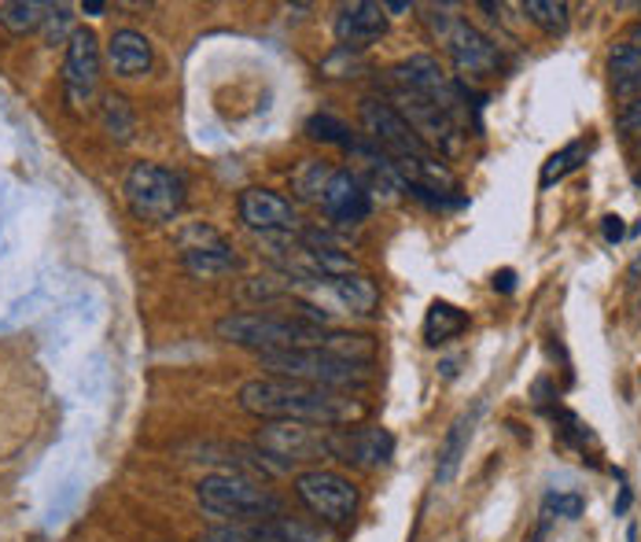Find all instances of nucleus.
Segmentation results:
<instances>
[{"instance_id":"nucleus-1","label":"nucleus","mask_w":641,"mask_h":542,"mask_svg":"<svg viewBox=\"0 0 641 542\" xmlns=\"http://www.w3.org/2000/svg\"><path fill=\"white\" fill-rule=\"evenodd\" d=\"M240 409L259 420H298V425L317 428H350L369 414V406L347 392L281 381V376H259L243 384Z\"/></svg>"},{"instance_id":"nucleus-2","label":"nucleus","mask_w":641,"mask_h":542,"mask_svg":"<svg viewBox=\"0 0 641 542\" xmlns=\"http://www.w3.org/2000/svg\"><path fill=\"white\" fill-rule=\"evenodd\" d=\"M259 362H262V369H270V376H281V381L332 387V392H347V395L372 384V365L336 358V354H328L320 347L270 351V354H259Z\"/></svg>"},{"instance_id":"nucleus-3","label":"nucleus","mask_w":641,"mask_h":542,"mask_svg":"<svg viewBox=\"0 0 641 542\" xmlns=\"http://www.w3.org/2000/svg\"><path fill=\"white\" fill-rule=\"evenodd\" d=\"M196 498L210 517H221L240 528L265 524V520L281 517V498H276L270 487L254 483L248 476H237V472L203 476V480L196 483Z\"/></svg>"},{"instance_id":"nucleus-4","label":"nucleus","mask_w":641,"mask_h":542,"mask_svg":"<svg viewBox=\"0 0 641 542\" xmlns=\"http://www.w3.org/2000/svg\"><path fill=\"white\" fill-rule=\"evenodd\" d=\"M214 332H218V340L237 343V347L270 354V351L317 347L320 336H325V325H309L303 317H281V314H262V310H248V314L221 317Z\"/></svg>"},{"instance_id":"nucleus-5","label":"nucleus","mask_w":641,"mask_h":542,"mask_svg":"<svg viewBox=\"0 0 641 542\" xmlns=\"http://www.w3.org/2000/svg\"><path fill=\"white\" fill-rule=\"evenodd\" d=\"M126 204L133 210V218L140 221H151V226H162L170 221L177 210L185 207V177L170 170V166H159V163H133L129 174H126Z\"/></svg>"},{"instance_id":"nucleus-6","label":"nucleus","mask_w":641,"mask_h":542,"mask_svg":"<svg viewBox=\"0 0 641 542\" xmlns=\"http://www.w3.org/2000/svg\"><path fill=\"white\" fill-rule=\"evenodd\" d=\"M295 494L309 513H314L320 524L328 528H347L354 524L358 517V505H361V494L343 472H332V469H306L295 476Z\"/></svg>"},{"instance_id":"nucleus-7","label":"nucleus","mask_w":641,"mask_h":542,"mask_svg":"<svg viewBox=\"0 0 641 542\" xmlns=\"http://www.w3.org/2000/svg\"><path fill=\"white\" fill-rule=\"evenodd\" d=\"M428 22L461 74H494L497 66H502V52H497V44L486 38L483 30H475L469 19H458V15H450V11L431 8Z\"/></svg>"},{"instance_id":"nucleus-8","label":"nucleus","mask_w":641,"mask_h":542,"mask_svg":"<svg viewBox=\"0 0 641 542\" xmlns=\"http://www.w3.org/2000/svg\"><path fill=\"white\" fill-rule=\"evenodd\" d=\"M328 436H332V428L298 425V420H265V425L259 428L254 447H259L265 458H281L287 465L309 461L317 469V461L332 458Z\"/></svg>"},{"instance_id":"nucleus-9","label":"nucleus","mask_w":641,"mask_h":542,"mask_svg":"<svg viewBox=\"0 0 641 542\" xmlns=\"http://www.w3.org/2000/svg\"><path fill=\"white\" fill-rule=\"evenodd\" d=\"M361 126L372 144H380L387 159H428L431 148L420 133L391 107V100H361Z\"/></svg>"},{"instance_id":"nucleus-10","label":"nucleus","mask_w":641,"mask_h":542,"mask_svg":"<svg viewBox=\"0 0 641 542\" xmlns=\"http://www.w3.org/2000/svg\"><path fill=\"white\" fill-rule=\"evenodd\" d=\"M387 74H391L395 88L413 93V96H424V100H431V104H439L442 111H450L453 115V104H458V82H450L435 55H428V52L409 55V60L395 63Z\"/></svg>"},{"instance_id":"nucleus-11","label":"nucleus","mask_w":641,"mask_h":542,"mask_svg":"<svg viewBox=\"0 0 641 542\" xmlns=\"http://www.w3.org/2000/svg\"><path fill=\"white\" fill-rule=\"evenodd\" d=\"M332 458L350 465V469H383L395 458V436L387 428H332L328 436Z\"/></svg>"},{"instance_id":"nucleus-12","label":"nucleus","mask_w":641,"mask_h":542,"mask_svg":"<svg viewBox=\"0 0 641 542\" xmlns=\"http://www.w3.org/2000/svg\"><path fill=\"white\" fill-rule=\"evenodd\" d=\"M240 221L262 237H292L298 229V210L273 188H243L240 192Z\"/></svg>"},{"instance_id":"nucleus-13","label":"nucleus","mask_w":641,"mask_h":542,"mask_svg":"<svg viewBox=\"0 0 641 542\" xmlns=\"http://www.w3.org/2000/svg\"><path fill=\"white\" fill-rule=\"evenodd\" d=\"M181 262L192 277H221L240 270V254L210 226H188L181 232Z\"/></svg>"},{"instance_id":"nucleus-14","label":"nucleus","mask_w":641,"mask_h":542,"mask_svg":"<svg viewBox=\"0 0 641 542\" xmlns=\"http://www.w3.org/2000/svg\"><path fill=\"white\" fill-rule=\"evenodd\" d=\"M99 77V44L93 30H74L66 41V60H63V88L71 104H88L96 93Z\"/></svg>"},{"instance_id":"nucleus-15","label":"nucleus","mask_w":641,"mask_h":542,"mask_svg":"<svg viewBox=\"0 0 641 542\" xmlns=\"http://www.w3.org/2000/svg\"><path fill=\"white\" fill-rule=\"evenodd\" d=\"M320 207H325V215L332 221H339V226H358V221L369 218V210H372L369 185H365L358 174L336 170L325 188V196H320Z\"/></svg>"},{"instance_id":"nucleus-16","label":"nucleus","mask_w":641,"mask_h":542,"mask_svg":"<svg viewBox=\"0 0 641 542\" xmlns=\"http://www.w3.org/2000/svg\"><path fill=\"white\" fill-rule=\"evenodd\" d=\"M387 33V8L372 4V0H358V4H343L336 15V38L339 49H369Z\"/></svg>"},{"instance_id":"nucleus-17","label":"nucleus","mask_w":641,"mask_h":542,"mask_svg":"<svg viewBox=\"0 0 641 542\" xmlns=\"http://www.w3.org/2000/svg\"><path fill=\"white\" fill-rule=\"evenodd\" d=\"M151 41L144 38L140 30H115L107 41V63L115 66V74L122 77H137L151 71Z\"/></svg>"},{"instance_id":"nucleus-18","label":"nucleus","mask_w":641,"mask_h":542,"mask_svg":"<svg viewBox=\"0 0 641 542\" xmlns=\"http://www.w3.org/2000/svg\"><path fill=\"white\" fill-rule=\"evenodd\" d=\"M475 417H480V409H472V414H461L453 420L450 436L442 439V450H439V465H435V483L446 487L453 483V476H458L464 454H469V439H472V428H475Z\"/></svg>"},{"instance_id":"nucleus-19","label":"nucleus","mask_w":641,"mask_h":542,"mask_svg":"<svg viewBox=\"0 0 641 542\" xmlns=\"http://www.w3.org/2000/svg\"><path fill=\"white\" fill-rule=\"evenodd\" d=\"M469 329V314L461 306L446 303V299H435L424 314V343L428 347H442V343L458 340L461 332Z\"/></svg>"},{"instance_id":"nucleus-20","label":"nucleus","mask_w":641,"mask_h":542,"mask_svg":"<svg viewBox=\"0 0 641 542\" xmlns=\"http://www.w3.org/2000/svg\"><path fill=\"white\" fill-rule=\"evenodd\" d=\"M328 288L336 292V299L350 310V314H376V306H380V288H376V281H369L365 273L336 277V281H328Z\"/></svg>"},{"instance_id":"nucleus-21","label":"nucleus","mask_w":641,"mask_h":542,"mask_svg":"<svg viewBox=\"0 0 641 542\" xmlns=\"http://www.w3.org/2000/svg\"><path fill=\"white\" fill-rule=\"evenodd\" d=\"M265 535L276 539V542H339V535L332 531L328 524H320V520H314V524H306V520H292V517H273L265 520V524H259Z\"/></svg>"},{"instance_id":"nucleus-22","label":"nucleus","mask_w":641,"mask_h":542,"mask_svg":"<svg viewBox=\"0 0 641 542\" xmlns=\"http://www.w3.org/2000/svg\"><path fill=\"white\" fill-rule=\"evenodd\" d=\"M317 347L336 354V358L361 362V365H372V358H376V340L365 336V332H325Z\"/></svg>"},{"instance_id":"nucleus-23","label":"nucleus","mask_w":641,"mask_h":542,"mask_svg":"<svg viewBox=\"0 0 641 542\" xmlns=\"http://www.w3.org/2000/svg\"><path fill=\"white\" fill-rule=\"evenodd\" d=\"M586 155H590V144L586 140H571L564 144L560 152H553L546 163H542V174H538V188H553L557 181H564L568 174H575L579 166L586 163Z\"/></svg>"},{"instance_id":"nucleus-24","label":"nucleus","mask_w":641,"mask_h":542,"mask_svg":"<svg viewBox=\"0 0 641 542\" xmlns=\"http://www.w3.org/2000/svg\"><path fill=\"white\" fill-rule=\"evenodd\" d=\"M332 174H336V170H332V163H325V159L298 163L295 174H292V192L298 199H306V204H320V196H325Z\"/></svg>"},{"instance_id":"nucleus-25","label":"nucleus","mask_w":641,"mask_h":542,"mask_svg":"<svg viewBox=\"0 0 641 542\" xmlns=\"http://www.w3.org/2000/svg\"><path fill=\"white\" fill-rule=\"evenodd\" d=\"M99 122H104L107 137L118 140V144H129L133 140V129H137V115H133L129 100L126 96H115V93H107L104 104H99Z\"/></svg>"},{"instance_id":"nucleus-26","label":"nucleus","mask_w":641,"mask_h":542,"mask_svg":"<svg viewBox=\"0 0 641 542\" xmlns=\"http://www.w3.org/2000/svg\"><path fill=\"white\" fill-rule=\"evenodd\" d=\"M52 4H38V0H15V4H0V27L11 33H30L44 27Z\"/></svg>"},{"instance_id":"nucleus-27","label":"nucleus","mask_w":641,"mask_h":542,"mask_svg":"<svg viewBox=\"0 0 641 542\" xmlns=\"http://www.w3.org/2000/svg\"><path fill=\"white\" fill-rule=\"evenodd\" d=\"M303 129H306L309 140H320V144H339V148H354V144H358L347 122H339L336 115H325V111L309 115Z\"/></svg>"},{"instance_id":"nucleus-28","label":"nucleus","mask_w":641,"mask_h":542,"mask_svg":"<svg viewBox=\"0 0 641 542\" xmlns=\"http://www.w3.org/2000/svg\"><path fill=\"white\" fill-rule=\"evenodd\" d=\"M524 15L535 22V27L553 33V38H557V33H568V22H571L568 4H560V0H527Z\"/></svg>"},{"instance_id":"nucleus-29","label":"nucleus","mask_w":641,"mask_h":542,"mask_svg":"<svg viewBox=\"0 0 641 542\" xmlns=\"http://www.w3.org/2000/svg\"><path fill=\"white\" fill-rule=\"evenodd\" d=\"M542 513H549V517H564V520H579L586 513V498L582 494H575V491H549L546 494V502H542Z\"/></svg>"},{"instance_id":"nucleus-30","label":"nucleus","mask_w":641,"mask_h":542,"mask_svg":"<svg viewBox=\"0 0 641 542\" xmlns=\"http://www.w3.org/2000/svg\"><path fill=\"white\" fill-rule=\"evenodd\" d=\"M74 38V15L66 4H52L49 15H44V41L49 44H60V41H71Z\"/></svg>"},{"instance_id":"nucleus-31","label":"nucleus","mask_w":641,"mask_h":542,"mask_svg":"<svg viewBox=\"0 0 641 542\" xmlns=\"http://www.w3.org/2000/svg\"><path fill=\"white\" fill-rule=\"evenodd\" d=\"M203 542H276L270 539L259 524H248V528H240V524H221V528H210Z\"/></svg>"},{"instance_id":"nucleus-32","label":"nucleus","mask_w":641,"mask_h":542,"mask_svg":"<svg viewBox=\"0 0 641 542\" xmlns=\"http://www.w3.org/2000/svg\"><path fill=\"white\" fill-rule=\"evenodd\" d=\"M641 71V55L634 49H627V44H616L612 55H608V74L616 77V82H623V77L638 74Z\"/></svg>"},{"instance_id":"nucleus-33","label":"nucleus","mask_w":641,"mask_h":542,"mask_svg":"<svg viewBox=\"0 0 641 542\" xmlns=\"http://www.w3.org/2000/svg\"><path fill=\"white\" fill-rule=\"evenodd\" d=\"M601 237H605V243H612V248H616V243L627 237L623 218H619V215H605L601 218Z\"/></svg>"},{"instance_id":"nucleus-34","label":"nucleus","mask_w":641,"mask_h":542,"mask_svg":"<svg viewBox=\"0 0 641 542\" xmlns=\"http://www.w3.org/2000/svg\"><path fill=\"white\" fill-rule=\"evenodd\" d=\"M616 96L627 100V104H638V100H641V71L623 77V82H616Z\"/></svg>"},{"instance_id":"nucleus-35","label":"nucleus","mask_w":641,"mask_h":542,"mask_svg":"<svg viewBox=\"0 0 641 542\" xmlns=\"http://www.w3.org/2000/svg\"><path fill=\"white\" fill-rule=\"evenodd\" d=\"M616 126L623 129V133H641V100H638V104L623 107V115L616 118Z\"/></svg>"},{"instance_id":"nucleus-36","label":"nucleus","mask_w":641,"mask_h":542,"mask_svg":"<svg viewBox=\"0 0 641 542\" xmlns=\"http://www.w3.org/2000/svg\"><path fill=\"white\" fill-rule=\"evenodd\" d=\"M491 284H494V292H505V295L516 292V273L513 270H497Z\"/></svg>"},{"instance_id":"nucleus-37","label":"nucleus","mask_w":641,"mask_h":542,"mask_svg":"<svg viewBox=\"0 0 641 542\" xmlns=\"http://www.w3.org/2000/svg\"><path fill=\"white\" fill-rule=\"evenodd\" d=\"M623 44L641 55V22H634V27H630V33H627V41H623Z\"/></svg>"},{"instance_id":"nucleus-38","label":"nucleus","mask_w":641,"mask_h":542,"mask_svg":"<svg viewBox=\"0 0 641 542\" xmlns=\"http://www.w3.org/2000/svg\"><path fill=\"white\" fill-rule=\"evenodd\" d=\"M630 509V487H619V502H616V517H627Z\"/></svg>"},{"instance_id":"nucleus-39","label":"nucleus","mask_w":641,"mask_h":542,"mask_svg":"<svg viewBox=\"0 0 641 542\" xmlns=\"http://www.w3.org/2000/svg\"><path fill=\"white\" fill-rule=\"evenodd\" d=\"M82 11H85V15H104V11H107V4H104V0H85V4H82Z\"/></svg>"},{"instance_id":"nucleus-40","label":"nucleus","mask_w":641,"mask_h":542,"mask_svg":"<svg viewBox=\"0 0 641 542\" xmlns=\"http://www.w3.org/2000/svg\"><path fill=\"white\" fill-rule=\"evenodd\" d=\"M387 11H409L413 4H409V0H391V4H383Z\"/></svg>"},{"instance_id":"nucleus-41","label":"nucleus","mask_w":641,"mask_h":542,"mask_svg":"<svg viewBox=\"0 0 641 542\" xmlns=\"http://www.w3.org/2000/svg\"><path fill=\"white\" fill-rule=\"evenodd\" d=\"M458 373V358H450V362H442V376H453Z\"/></svg>"},{"instance_id":"nucleus-42","label":"nucleus","mask_w":641,"mask_h":542,"mask_svg":"<svg viewBox=\"0 0 641 542\" xmlns=\"http://www.w3.org/2000/svg\"><path fill=\"white\" fill-rule=\"evenodd\" d=\"M634 185H638V192H641V170H634Z\"/></svg>"}]
</instances>
